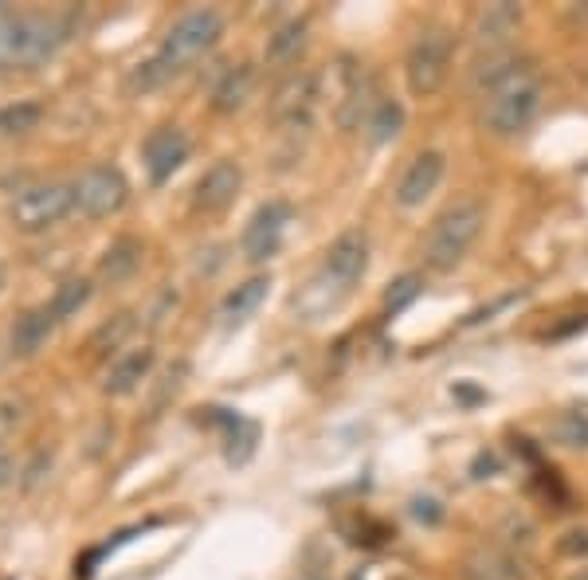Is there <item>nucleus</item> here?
<instances>
[{"label": "nucleus", "instance_id": "7c9ffc66", "mask_svg": "<svg viewBox=\"0 0 588 580\" xmlns=\"http://www.w3.org/2000/svg\"><path fill=\"white\" fill-rule=\"evenodd\" d=\"M12 475V463H9V455H4V451H0V483H4V478Z\"/></svg>", "mask_w": 588, "mask_h": 580}, {"label": "nucleus", "instance_id": "39448f33", "mask_svg": "<svg viewBox=\"0 0 588 580\" xmlns=\"http://www.w3.org/2000/svg\"><path fill=\"white\" fill-rule=\"evenodd\" d=\"M451 56H456V32L443 24H428L412 36L408 56H404V83L412 98H431L451 76Z\"/></svg>", "mask_w": 588, "mask_h": 580}, {"label": "nucleus", "instance_id": "a878e982", "mask_svg": "<svg viewBox=\"0 0 588 580\" xmlns=\"http://www.w3.org/2000/svg\"><path fill=\"white\" fill-rule=\"evenodd\" d=\"M424 294V275H401L396 282H389V290H384V318H396V314H404V310L412 306V302Z\"/></svg>", "mask_w": 588, "mask_h": 580}, {"label": "nucleus", "instance_id": "9b49d317", "mask_svg": "<svg viewBox=\"0 0 588 580\" xmlns=\"http://www.w3.org/2000/svg\"><path fill=\"white\" fill-rule=\"evenodd\" d=\"M141 158H146V169H150L153 185H165L188 158V138L181 126H158V130L146 138L141 146Z\"/></svg>", "mask_w": 588, "mask_h": 580}, {"label": "nucleus", "instance_id": "f8f14e48", "mask_svg": "<svg viewBox=\"0 0 588 580\" xmlns=\"http://www.w3.org/2000/svg\"><path fill=\"white\" fill-rule=\"evenodd\" d=\"M314 98H318V79L310 76V71H295V76L283 79V86L275 91L272 114L287 126V130H299V126L307 130Z\"/></svg>", "mask_w": 588, "mask_h": 580}, {"label": "nucleus", "instance_id": "4be33fe9", "mask_svg": "<svg viewBox=\"0 0 588 580\" xmlns=\"http://www.w3.org/2000/svg\"><path fill=\"white\" fill-rule=\"evenodd\" d=\"M557 448H569V451H588V413L580 408H569V413H557L545 428Z\"/></svg>", "mask_w": 588, "mask_h": 580}, {"label": "nucleus", "instance_id": "bb28decb", "mask_svg": "<svg viewBox=\"0 0 588 580\" xmlns=\"http://www.w3.org/2000/svg\"><path fill=\"white\" fill-rule=\"evenodd\" d=\"M557 549L565 553V557H573V561H588V525H573V530H565L557 542Z\"/></svg>", "mask_w": 588, "mask_h": 580}, {"label": "nucleus", "instance_id": "2eb2a0df", "mask_svg": "<svg viewBox=\"0 0 588 580\" xmlns=\"http://www.w3.org/2000/svg\"><path fill=\"white\" fill-rule=\"evenodd\" d=\"M208 424L224 428V448H228V463H232V467H243V463L255 455L260 428H255L247 416L232 413V408H208Z\"/></svg>", "mask_w": 588, "mask_h": 580}, {"label": "nucleus", "instance_id": "dca6fc26", "mask_svg": "<svg viewBox=\"0 0 588 580\" xmlns=\"http://www.w3.org/2000/svg\"><path fill=\"white\" fill-rule=\"evenodd\" d=\"M150 369H153V349L150 346H141V349H130L126 357H118L111 366V373H106V381H103V388L111 396H126V393H134L146 376H150Z\"/></svg>", "mask_w": 588, "mask_h": 580}, {"label": "nucleus", "instance_id": "9d476101", "mask_svg": "<svg viewBox=\"0 0 588 580\" xmlns=\"http://www.w3.org/2000/svg\"><path fill=\"white\" fill-rule=\"evenodd\" d=\"M443 173H448V158L439 150H424L412 158V165L404 169V177L396 181V205L401 208H420L424 200L431 197L439 188V181H443Z\"/></svg>", "mask_w": 588, "mask_h": 580}, {"label": "nucleus", "instance_id": "20e7f679", "mask_svg": "<svg viewBox=\"0 0 588 580\" xmlns=\"http://www.w3.org/2000/svg\"><path fill=\"white\" fill-rule=\"evenodd\" d=\"M483 228H486L483 200H459V205H451L431 224L428 244H424V263H428L431 271H456L459 263L471 255V247L479 244Z\"/></svg>", "mask_w": 588, "mask_h": 580}, {"label": "nucleus", "instance_id": "412c9836", "mask_svg": "<svg viewBox=\"0 0 588 580\" xmlns=\"http://www.w3.org/2000/svg\"><path fill=\"white\" fill-rule=\"evenodd\" d=\"M138 267H141V244L134 235H122V240H114V244L106 247L103 263H99V275H103L106 282H122V279H130Z\"/></svg>", "mask_w": 588, "mask_h": 580}, {"label": "nucleus", "instance_id": "393cba45", "mask_svg": "<svg viewBox=\"0 0 588 580\" xmlns=\"http://www.w3.org/2000/svg\"><path fill=\"white\" fill-rule=\"evenodd\" d=\"M87 299H91V282L87 279H67L64 287L56 290V299H51V318L56 322H67V318H76L79 310L87 306Z\"/></svg>", "mask_w": 588, "mask_h": 580}, {"label": "nucleus", "instance_id": "ddd939ff", "mask_svg": "<svg viewBox=\"0 0 588 580\" xmlns=\"http://www.w3.org/2000/svg\"><path fill=\"white\" fill-rule=\"evenodd\" d=\"M518 28H522V9L518 4H510V0L486 4L475 16V47L486 51V56L491 51H506V44L518 36Z\"/></svg>", "mask_w": 588, "mask_h": 580}, {"label": "nucleus", "instance_id": "c85d7f7f", "mask_svg": "<svg viewBox=\"0 0 588 580\" xmlns=\"http://www.w3.org/2000/svg\"><path fill=\"white\" fill-rule=\"evenodd\" d=\"M39 118L36 106H20V111H9L4 114V130H28L32 123Z\"/></svg>", "mask_w": 588, "mask_h": 580}, {"label": "nucleus", "instance_id": "2f4dec72", "mask_svg": "<svg viewBox=\"0 0 588 580\" xmlns=\"http://www.w3.org/2000/svg\"><path fill=\"white\" fill-rule=\"evenodd\" d=\"M0 287H4V267H0Z\"/></svg>", "mask_w": 588, "mask_h": 580}, {"label": "nucleus", "instance_id": "423d86ee", "mask_svg": "<svg viewBox=\"0 0 588 580\" xmlns=\"http://www.w3.org/2000/svg\"><path fill=\"white\" fill-rule=\"evenodd\" d=\"M64 44V24L51 16L0 20V67H39Z\"/></svg>", "mask_w": 588, "mask_h": 580}, {"label": "nucleus", "instance_id": "f03ea898", "mask_svg": "<svg viewBox=\"0 0 588 580\" xmlns=\"http://www.w3.org/2000/svg\"><path fill=\"white\" fill-rule=\"evenodd\" d=\"M220 36H224V20H220V12L216 9L185 12V16L165 32L158 56L134 67V76L126 86H130V91H141V94L158 91V86H165L173 76H181L188 63H196V59L205 56L208 47H212Z\"/></svg>", "mask_w": 588, "mask_h": 580}, {"label": "nucleus", "instance_id": "b1692460", "mask_svg": "<svg viewBox=\"0 0 588 580\" xmlns=\"http://www.w3.org/2000/svg\"><path fill=\"white\" fill-rule=\"evenodd\" d=\"M302 47H307V20H290L267 39V59L272 63H295Z\"/></svg>", "mask_w": 588, "mask_h": 580}, {"label": "nucleus", "instance_id": "f257e3e1", "mask_svg": "<svg viewBox=\"0 0 588 580\" xmlns=\"http://www.w3.org/2000/svg\"><path fill=\"white\" fill-rule=\"evenodd\" d=\"M365 271H369V235L361 228H349V232H342L326 247L318 271L310 275V282L295 294L290 306H295V314L302 322L326 318V314H334L354 294L357 282L365 279Z\"/></svg>", "mask_w": 588, "mask_h": 580}, {"label": "nucleus", "instance_id": "0eeeda50", "mask_svg": "<svg viewBox=\"0 0 588 580\" xmlns=\"http://www.w3.org/2000/svg\"><path fill=\"white\" fill-rule=\"evenodd\" d=\"M71 197H76V208L91 220H103V216H114L126 197H130V185L114 165H91L83 169L71 185Z\"/></svg>", "mask_w": 588, "mask_h": 580}, {"label": "nucleus", "instance_id": "c756f323", "mask_svg": "<svg viewBox=\"0 0 588 580\" xmlns=\"http://www.w3.org/2000/svg\"><path fill=\"white\" fill-rule=\"evenodd\" d=\"M412 514L420 518V522L436 525L439 518H443V510H439V502H436V498H412Z\"/></svg>", "mask_w": 588, "mask_h": 580}, {"label": "nucleus", "instance_id": "a211bd4d", "mask_svg": "<svg viewBox=\"0 0 588 580\" xmlns=\"http://www.w3.org/2000/svg\"><path fill=\"white\" fill-rule=\"evenodd\" d=\"M267 290H272V279H267V275H255V279L240 282V287L224 299V310H220V314H224V326H243V322L263 306Z\"/></svg>", "mask_w": 588, "mask_h": 580}, {"label": "nucleus", "instance_id": "7ed1b4c3", "mask_svg": "<svg viewBox=\"0 0 588 580\" xmlns=\"http://www.w3.org/2000/svg\"><path fill=\"white\" fill-rule=\"evenodd\" d=\"M538 111H542V79L530 63L514 67L503 83L483 94V126L495 138H518L530 130Z\"/></svg>", "mask_w": 588, "mask_h": 580}, {"label": "nucleus", "instance_id": "aec40b11", "mask_svg": "<svg viewBox=\"0 0 588 580\" xmlns=\"http://www.w3.org/2000/svg\"><path fill=\"white\" fill-rule=\"evenodd\" d=\"M468 580H522V569H518V561L506 549L483 545V549L471 553Z\"/></svg>", "mask_w": 588, "mask_h": 580}, {"label": "nucleus", "instance_id": "f3484780", "mask_svg": "<svg viewBox=\"0 0 588 580\" xmlns=\"http://www.w3.org/2000/svg\"><path fill=\"white\" fill-rule=\"evenodd\" d=\"M252 86H255V71L247 63H235L228 67L220 83L212 86V111L220 114H235L247 98H252Z\"/></svg>", "mask_w": 588, "mask_h": 580}, {"label": "nucleus", "instance_id": "cd10ccee", "mask_svg": "<svg viewBox=\"0 0 588 580\" xmlns=\"http://www.w3.org/2000/svg\"><path fill=\"white\" fill-rule=\"evenodd\" d=\"M130 326H134V322H130V314H118V318H114V322H106V326L103 329H99V334H94V341H91V346L94 349H103V346H118V341H122V337H126V334H130Z\"/></svg>", "mask_w": 588, "mask_h": 580}, {"label": "nucleus", "instance_id": "5701e85b", "mask_svg": "<svg viewBox=\"0 0 588 580\" xmlns=\"http://www.w3.org/2000/svg\"><path fill=\"white\" fill-rule=\"evenodd\" d=\"M365 130H369V141H373V146L392 141L404 130V106L396 103V98H377V106L369 111V118H365Z\"/></svg>", "mask_w": 588, "mask_h": 580}, {"label": "nucleus", "instance_id": "1a4fd4ad", "mask_svg": "<svg viewBox=\"0 0 588 580\" xmlns=\"http://www.w3.org/2000/svg\"><path fill=\"white\" fill-rule=\"evenodd\" d=\"M290 224V205L287 200H267L255 208V216L243 228V255L252 263H267L283 244V232Z\"/></svg>", "mask_w": 588, "mask_h": 580}, {"label": "nucleus", "instance_id": "6e6552de", "mask_svg": "<svg viewBox=\"0 0 588 580\" xmlns=\"http://www.w3.org/2000/svg\"><path fill=\"white\" fill-rule=\"evenodd\" d=\"M71 208H76V197L67 185H32L12 200V224L20 232H44L59 224Z\"/></svg>", "mask_w": 588, "mask_h": 580}, {"label": "nucleus", "instance_id": "4468645a", "mask_svg": "<svg viewBox=\"0 0 588 580\" xmlns=\"http://www.w3.org/2000/svg\"><path fill=\"white\" fill-rule=\"evenodd\" d=\"M240 185H243L240 165H235V161H228V158L216 161L205 177L196 181L193 208H200V212H224V208L235 200V193H240Z\"/></svg>", "mask_w": 588, "mask_h": 580}, {"label": "nucleus", "instance_id": "6ab92c4d", "mask_svg": "<svg viewBox=\"0 0 588 580\" xmlns=\"http://www.w3.org/2000/svg\"><path fill=\"white\" fill-rule=\"evenodd\" d=\"M51 310H28V314H20L16 326H12V353L20 357H32L36 349H44V341L51 337Z\"/></svg>", "mask_w": 588, "mask_h": 580}, {"label": "nucleus", "instance_id": "72a5a7b5", "mask_svg": "<svg viewBox=\"0 0 588 580\" xmlns=\"http://www.w3.org/2000/svg\"><path fill=\"white\" fill-rule=\"evenodd\" d=\"M580 580H588V572H585V577H580Z\"/></svg>", "mask_w": 588, "mask_h": 580}, {"label": "nucleus", "instance_id": "473e14b6", "mask_svg": "<svg viewBox=\"0 0 588 580\" xmlns=\"http://www.w3.org/2000/svg\"><path fill=\"white\" fill-rule=\"evenodd\" d=\"M349 580H361V572H354V577H349Z\"/></svg>", "mask_w": 588, "mask_h": 580}]
</instances>
